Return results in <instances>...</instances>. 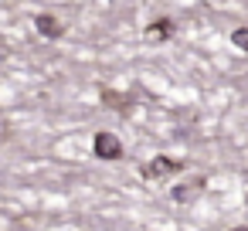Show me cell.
I'll return each instance as SVG.
<instances>
[{
	"mask_svg": "<svg viewBox=\"0 0 248 231\" xmlns=\"http://www.w3.org/2000/svg\"><path fill=\"white\" fill-rule=\"evenodd\" d=\"M119 153H123V146H119V139L112 133H99L95 136V156L99 160H119Z\"/></svg>",
	"mask_w": 248,
	"mask_h": 231,
	"instance_id": "1",
	"label": "cell"
},
{
	"mask_svg": "<svg viewBox=\"0 0 248 231\" xmlns=\"http://www.w3.org/2000/svg\"><path fill=\"white\" fill-rule=\"evenodd\" d=\"M173 170H180V160H170V156H156L153 163H146V167H143V177L156 180V177H167V173H173Z\"/></svg>",
	"mask_w": 248,
	"mask_h": 231,
	"instance_id": "2",
	"label": "cell"
},
{
	"mask_svg": "<svg viewBox=\"0 0 248 231\" xmlns=\"http://www.w3.org/2000/svg\"><path fill=\"white\" fill-rule=\"evenodd\" d=\"M38 31H41L45 38H58V34H62V24H58L51 14H41V17H38Z\"/></svg>",
	"mask_w": 248,
	"mask_h": 231,
	"instance_id": "3",
	"label": "cell"
},
{
	"mask_svg": "<svg viewBox=\"0 0 248 231\" xmlns=\"http://www.w3.org/2000/svg\"><path fill=\"white\" fill-rule=\"evenodd\" d=\"M170 31H173L170 21H156V28H150V38H167Z\"/></svg>",
	"mask_w": 248,
	"mask_h": 231,
	"instance_id": "4",
	"label": "cell"
},
{
	"mask_svg": "<svg viewBox=\"0 0 248 231\" xmlns=\"http://www.w3.org/2000/svg\"><path fill=\"white\" fill-rule=\"evenodd\" d=\"M234 45H238V48H248V31H245V28L234 31Z\"/></svg>",
	"mask_w": 248,
	"mask_h": 231,
	"instance_id": "5",
	"label": "cell"
},
{
	"mask_svg": "<svg viewBox=\"0 0 248 231\" xmlns=\"http://www.w3.org/2000/svg\"><path fill=\"white\" fill-rule=\"evenodd\" d=\"M234 231H248V228H234Z\"/></svg>",
	"mask_w": 248,
	"mask_h": 231,
	"instance_id": "6",
	"label": "cell"
}]
</instances>
